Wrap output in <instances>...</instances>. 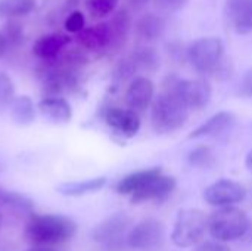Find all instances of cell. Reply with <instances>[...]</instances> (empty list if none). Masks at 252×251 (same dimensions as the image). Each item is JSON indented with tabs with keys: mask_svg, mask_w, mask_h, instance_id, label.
Masks as SVG:
<instances>
[{
	"mask_svg": "<svg viewBox=\"0 0 252 251\" xmlns=\"http://www.w3.org/2000/svg\"><path fill=\"white\" fill-rule=\"evenodd\" d=\"M189 117V109L167 87L152 102L151 120L157 133H170L180 129Z\"/></svg>",
	"mask_w": 252,
	"mask_h": 251,
	"instance_id": "obj_2",
	"label": "cell"
},
{
	"mask_svg": "<svg viewBox=\"0 0 252 251\" xmlns=\"http://www.w3.org/2000/svg\"><path fill=\"white\" fill-rule=\"evenodd\" d=\"M154 95H155V86L152 80L145 75H137L130 81L126 90L124 101L128 109L139 114L143 112L154 102Z\"/></svg>",
	"mask_w": 252,
	"mask_h": 251,
	"instance_id": "obj_10",
	"label": "cell"
},
{
	"mask_svg": "<svg viewBox=\"0 0 252 251\" xmlns=\"http://www.w3.org/2000/svg\"><path fill=\"white\" fill-rule=\"evenodd\" d=\"M208 229V217L199 209H183L177 213L171 241L179 249L198 246Z\"/></svg>",
	"mask_w": 252,
	"mask_h": 251,
	"instance_id": "obj_5",
	"label": "cell"
},
{
	"mask_svg": "<svg viewBox=\"0 0 252 251\" xmlns=\"http://www.w3.org/2000/svg\"><path fill=\"white\" fill-rule=\"evenodd\" d=\"M34 0H4L0 13L6 16H24L34 9Z\"/></svg>",
	"mask_w": 252,
	"mask_h": 251,
	"instance_id": "obj_27",
	"label": "cell"
},
{
	"mask_svg": "<svg viewBox=\"0 0 252 251\" xmlns=\"http://www.w3.org/2000/svg\"><path fill=\"white\" fill-rule=\"evenodd\" d=\"M188 161L193 167L208 169L216 163V152L207 145H199L188 154Z\"/></svg>",
	"mask_w": 252,
	"mask_h": 251,
	"instance_id": "obj_24",
	"label": "cell"
},
{
	"mask_svg": "<svg viewBox=\"0 0 252 251\" xmlns=\"http://www.w3.org/2000/svg\"><path fill=\"white\" fill-rule=\"evenodd\" d=\"M12 95H13V86L10 78L6 74H0V105L9 104Z\"/></svg>",
	"mask_w": 252,
	"mask_h": 251,
	"instance_id": "obj_29",
	"label": "cell"
},
{
	"mask_svg": "<svg viewBox=\"0 0 252 251\" xmlns=\"http://www.w3.org/2000/svg\"><path fill=\"white\" fill-rule=\"evenodd\" d=\"M164 30L165 21L157 13H145L134 22V33L145 43L158 40L162 36Z\"/></svg>",
	"mask_w": 252,
	"mask_h": 251,
	"instance_id": "obj_16",
	"label": "cell"
},
{
	"mask_svg": "<svg viewBox=\"0 0 252 251\" xmlns=\"http://www.w3.org/2000/svg\"><path fill=\"white\" fill-rule=\"evenodd\" d=\"M137 68L139 70H145V71H155L159 65V58H158V53L154 47H149V46H142L139 47L131 56H130Z\"/></svg>",
	"mask_w": 252,
	"mask_h": 251,
	"instance_id": "obj_23",
	"label": "cell"
},
{
	"mask_svg": "<svg viewBox=\"0 0 252 251\" xmlns=\"http://www.w3.org/2000/svg\"><path fill=\"white\" fill-rule=\"evenodd\" d=\"M176 186H177V183H176V179L173 176L159 175L152 182H149L145 188L134 192L131 195V203L140 204V203L151 201V200L164 201L174 192Z\"/></svg>",
	"mask_w": 252,
	"mask_h": 251,
	"instance_id": "obj_11",
	"label": "cell"
},
{
	"mask_svg": "<svg viewBox=\"0 0 252 251\" xmlns=\"http://www.w3.org/2000/svg\"><path fill=\"white\" fill-rule=\"evenodd\" d=\"M235 124V115L229 111H220L211 115L205 123L198 126L192 133H189V139H199L205 136H216L226 130H229Z\"/></svg>",
	"mask_w": 252,
	"mask_h": 251,
	"instance_id": "obj_15",
	"label": "cell"
},
{
	"mask_svg": "<svg viewBox=\"0 0 252 251\" xmlns=\"http://www.w3.org/2000/svg\"><path fill=\"white\" fill-rule=\"evenodd\" d=\"M0 203L18 212H32L34 209V203L25 195L12 191H4L1 188H0Z\"/></svg>",
	"mask_w": 252,
	"mask_h": 251,
	"instance_id": "obj_25",
	"label": "cell"
},
{
	"mask_svg": "<svg viewBox=\"0 0 252 251\" xmlns=\"http://www.w3.org/2000/svg\"><path fill=\"white\" fill-rule=\"evenodd\" d=\"M0 251H12V250H10V247H9L7 244H4V243H0Z\"/></svg>",
	"mask_w": 252,
	"mask_h": 251,
	"instance_id": "obj_38",
	"label": "cell"
},
{
	"mask_svg": "<svg viewBox=\"0 0 252 251\" xmlns=\"http://www.w3.org/2000/svg\"><path fill=\"white\" fill-rule=\"evenodd\" d=\"M250 219L239 207H223L213 212L208 217V232L220 243H229L244 238L248 228Z\"/></svg>",
	"mask_w": 252,
	"mask_h": 251,
	"instance_id": "obj_3",
	"label": "cell"
},
{
	"mask_svg": "<svg viewBox=\"0 0 252 251\" xmlns=\"http://www.w3.org/2000/svg\"><path fill=\"white\" fill-rule=\"evenodd\" d=\"M7 43H9V40H7L3 34H0V56H3V53L6 52Z\"/></svg>",
	"mask_w": 252,
	"mask_h": 251,
	"instance_id": "obj_35",
	"label": "cell"
},
{
	"mask_svg": "<svg viewBox=\"0 0 252 251\" xmlns=\"http://www.w3.org/2000/svg\"><path fill=\"white\" fill-rule=\"evenodd\" d=\"M105 121L109 127L118 130L126 138H133L140 129V117L131 109L123 108H109L105 112Z\"/></svg>",
	"mask_w": 252,
	"mask_h": 251,
	"instance_id": "obj_13",
	"label": "cell"
},
{
	"mask_svg": "<svg viewBox=\"0 0 252 251\" xmlns=\"http://www.w3.org/2000/svg\"><path fill=\"white\" fill-rule=\"evenodd\" d=\"M247 197V189L236 180L230 179H220L204 191V200L207 204L223 209V207H233L238 203L244 201Z\"/></svg>",
	"mask_w": 252,
	"mask_h": 251,
	"instance_id": "obj_9",
	"label": "cell"
},
{
	"mask_svg": "<svg viewBox=\"0 0 252 251\" xmlns=\"http://www.w3.org/2000/svg\"><path fill=\"white\" fill-rule=\"evenodd\" d=\"M193 251H230L229 246L220 241H205L196 246V249Z\"/></svg>",
	"mask_w": 252,
	"mask_h": 251,
	"instance_id": "obj_31",
	"label": "cell"
},
{
	"mask_svg": "<svg viewBox=\"0 0 252 251\" xmlns=\"http://www.w3.org/2000/svg\"><path fill=\"white\" fill-rule=\"evenodd\" d=\"M189 0H154L155 6L164 12H177L186 6Z\"/></svg>",
	"mask_w": 252,
	"mask_h": 251,
	"instance_id": "obj_30",
	"label": "cell"
},
{
	"mask_svg": "<svg viewBox=\"0 0 252 251\" xmlns=\"http://www.w3.org/2000/svg\"><path fill=\"white\" fill-rule=\"evenodd\" d=\"M165 243V226L157 219H145L134 225L127 237V246L133 250H159Z\"/></svg>",
	"mask_w": 252,
	"mask_h": 251,
	"instance_id": "obj_8",
	"label": "cell"
},
{
	"mask_svg": "<svg viewBox=\"0 0 252 251\" xmlns=\"http://www.w3.org/2000/svg\"><path fill=\"white\" fill-rule=\"evenodd\" d=\"M159 175H162V172L158 167L148 169V170H140V172H136V173H131V175H127L126 178H123L117 183L115 189H117L118 194L133 195L134 192H137L142 188H145L149 182H152Z\"/></svg>",
	"mask_w": 252,
	"mask_h": 251,
	"instance_id": "obj_17",
	"label": "cell"
},
{
	"mask_svg": "<svg viewBox=\"0 0 252 251\" xmlns=\"http://www.w3.org/2000/svg\"><path fill=\"white\" fill-rule=\"evenodd\" d=\"M65 28L69 33H81L84 30V15L81 12H72L66 18Z\"/></svg>",
	"mask_w": 252,
	"mask_h": 251,
	"instance_id": "obj_28",
	"label": "cell"
},
{
	"mask_svg": "<svg viewBox=\"0 0 252 251\" xmlns=\"http://www.w3.org/2000/svg\"><path fill=\"white\" fill-rule=\"evenodd\" d=\"M0 223H1V215H0Z\"/></svg>",
	"mask_w": 252,
	"mask_h": 251,
	"instance_id": "obj_39",
	"label": "cell"
},
{
	"mask_svg": "<svg viewBox=\"0 0 252 251\" xmlns=\"http://www.w3.org/2000/svg\"><path fill=\"white\" fill-rule=\"evenodd\" d=\"M186 58L195 71L213 74L220 70L224 59V43L220 37H199L186 49Z\"/></svg>",
	"mask_w": 252,
	"mask_h": 251,
	"instance_id": "obj_4",
	"label": "cell"
},
{
	"mask_svg": "<svg viewBox=\"0 0 252 251\" xmlns=\"http://www.w3.org/2000/svg\"><path fill=\"white\" fill-rule=\"evenodd\" d=\"M77 223L61 215H31L25 226V238L32 246H56L71 240Z\"/></svg>",
	"mask_w": 252,
	"mask_h": 251,
	"instance_id": "obj_1",
	"label": "cell"
},
{
	"mask_svg": "<svg viewBox=\"0 0 252 251\" xmlns=\"http://www.w3.org/2000/svg\"><path fill=\"white\" fill-rule=\"evenodd\" d=\"M25 251H59L56 250L53 246H32V247H30L28 250Z\"/></svg>",
	"mask_w": 252,
	"mask_h": 251,
	"instance_id": "obj_34",
	"label": "cell"
},
{
	"mask_svg": "<svg viewBox=\"0 0 252 251\" xmlns=\"http://www.w3.org/2000/svg\"><path fill=\"white\" fill-rule=\"evenodd\" d=\"M245 237H248V238H247V240H248V243H251L252 244V223H250V228H248V231H247Z\"/></svg>",
	"mask_w": 252,
	"mask_h": 251,
	"instance_id": "obj_37",
	"label": "cell"
},
{
	"mask_svg": "<svg viewBox=\"0 0 252 251\" xmlns=\"http://www.w3.org/2000/svg\"><path fill=\"white\" fill-rule=\"evenodd\" d=\"M164 87L170 89L189 111L205 108L213 96L211 84L202 78L180 80L176 77H170Z\"/></svg>",
	"mask_w": 252,
	"mask_h": 251,
	"instance_id": "obj_7",
	"label": "cell"
},
{
	"mask_svg": "<svg viewBox=\"0 0 252 251\" xmlns=\"http://www.w3.org/2000/svg\"><path fill=\"white\" fill-rule=\"evenodd\" d=\"M118 3L120 0H87L86 6L93 19H103L115 12Z\"/></svg>",
	"mask_w": 252,
	"mask_h": 251,
	"instance_id": "obj_26",
	"label": "cell"
},
{
	"mask_svg": "<svg viewBox=\"0 0 252 251\" xmlns=\"http://www.w3.org/2000/svg\"><path fill=\"white\" fill-rule=\"evenodd\" d=\"M10 115L13 121L19 126H27L34 121V104L28 96H19L13 101L10 108Z\"/></svg>",
	"mask_w": 252,
	"mask_h": 251,
	"instance_id": "obj_21",
	"label": "cell"
},
{
	"mask_svg": "<svg viewBox=\"0 0 252 251\" xmlns=\"http://www.w3.org/2000/svg\"><path fill=\"white\" fill-rule=\"evenodd\" d=\"M224 12L236 33L248 34L252 31V0H226Z\"/></svg>",
	"mask_w": 252,
	"mask_h": 251,
	"instance_id": "obj_12",
	"label": "cell"
},
{
	"mask_svg": "<svg viewBox=\"0 0 252 251\" xmlns=\"http://www.w3.org/2000/svg\"><path fill=\"white\" fill-rule=\"evenodd\" d=\"M106 185V178L99 176V178H92L86 180H78V182H65L56 188V191L62 195L66 197H81L86 194L97 192Z\"/></svg>",
	"mask_w": 252,
	"mask_h": 251,
	"instance_id": "obj_18",
	"label": "cell"
},
{
	"mask_svg": "<svg viewBox=\"0 0 252 251\" xmlns=\"http://www.w3.org/2000/svg\"><path fill=\"white\" fill-rule=\"evenodd\" d=\"M38 108H40L43 115H47V117L53 118L55 121L66 123L72 117V111H71L69 104L63 98H59V96L44 98L40 102Z\"/></svg>",
	"mask_w": 252,
	"mask_h": 251,
	"instance_id": "obj_19",
	"label": "cell"
},
{
	"mask_svg": "<svg viewBox=\"0 0 252 251\" xmlns=\"http://www.w3.org/2000/svg\"><path fill=\"white\" fill-rule=\"evenodd\" d=\"M111 30H112V36H114V43H121L126 40L128 31L131 30L133 21H131V15L127 9H121L118 10L114 18L109 22Z\"/></svg>",
	"mask_w": 252,
	"mask_h": 251,
	"instance_id": "obj_22",
	"label": "cell"
},
{
	"mask_svg": "<svg viewBox=\"0 0 252 251\" xmlns=\"http://www.w3.org/2000/svg\"><path fill=\"white\" fill-rule=\"evenodd\" d=\"M68 43V37L62 34H50L44 36L32 47V52L40 59H52L55 58Z\"/></svg>",
	"mask_w": 252,
	"mask_h": 251,
	"instance_id": "obj_20",
	"label": "cell"
},
{
	"mask_svg": "<svg viewBox=\"0 0 252 251\" xmlns=\"http://www.w3.org/2000/svg\"><path fill=\"white\" fill-rule=\"evenodd\" d=\"M127 1H128L130 7H133V9H142V7L146 6L151 0H127Z\"/></svg>",
	"mask_w": 252,
	"mask_h": 251,
	"instance_id": "obj_33",
	"label": "cell"
},
{
	"mask_svg": "<svg viewBox=\"0 0 252 251\" xmlns=\"http://www.w3.org/2000/svg\"><path fill=\"white\" fill-rule=\"evenodd\" d=\"M131 228L133 220L128 215L115 213L102 220L92 231V240L108 250H121L127 246V237Z\"/></svg>",
	"mask_w": 252,
	"mask_h": 251,
	"instance_id": "obj_6",
	"label": "cell"
},
{
	"mask_svg": "<svg viewBox=\"0 0 252 251\" xmlns=\"http://www.w3.org/2000/svg\"><path fill=\"white\" fill-rule=\"evenodd\" d=\"M78 40L83 47L89 50H100L114 44V36L109 22H100L92 28H86L80 33Z\"/></svg>",
	"mask_w": 252,
	"mask_h": 251,
	"instance_id": "obj_14",
	"label": "cell"
},
{
	"mask_svg": "<svg viewBox=\"0 0 252 251\" xmlns=\"http://www.w3.org/2000/svg\"><path fill=\"white\" fill-rule=\"evenodd\" d=\"M241 90L245 96L252 98V68L247 70V72L242 77V83H241Z\"/></svg>",
	"mask_w": 252,
	"mask_h": 251,
	"instance_id": "obj_32",
	"label": "cell"
},
{
	"mask_svg": "<svg viewBox=\"0 0 252 251\" xmlns=\"http://www.w3.org/2000/svg\"><path fill=\"white\" fill-rule=\"evenodd\" d=\"M245 167L252 173V149L247 154V157H245Z\"/></svg>",
	"mask_w": 252,
	"mask_h": 251,
	"instance_id": "obj_36",
	"label": "cell"
}]
</instances>
